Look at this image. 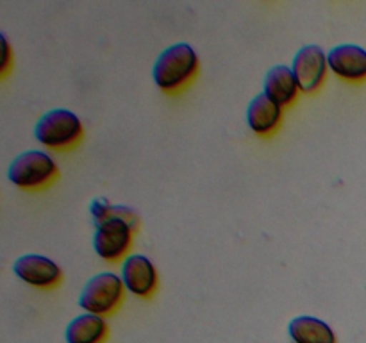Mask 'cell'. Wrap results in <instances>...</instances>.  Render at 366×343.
<instances>
[{
	"label": "cell",
	"mask_w": 366,
	"mask_h": 343,
	"mask_svg": "<svg viewBox=\"0 0 366 343\" xmlns=\"http://www.w3.org/2000/svg\"><path fill=\"white\" fill-rule=\"evenodd\" d=\"M200 59L189 43L179 41L167 46L152 66L154 84L167 95H177L197 79Z\"/></svg>",
	"instance_id": "6da1fadb"
},
{
	"label": "cell",
	"mask_w": 366,
	"mask_h": 343,
	"mask_svg": "<svg viewBox=\"0 0 366 343\" xmlns=\"http://www.w3.org/2000/svg\"><path fill=\"white\" fill-rule=\"evenodd\" d=\"M59 177V164L45 149L20 152L7 166V179L21 192H41Z\"/></svg>",
	"instance_id": "7a4b0ae2"
},
{
	"label": "cell",
	"mask_w": 366,
	"mask_h": 343,
	"mask_svg": "<svg viewBox=\"0 0 366 343\" xmlns=\"http://www.w3.org/2000/svg\"><path fill=\"white\" fill-rule=\"evenodd\" d=\"M84 138V124L66 107H56L38 118L34 125V139L46 150L64 152L79 145Z\"/></svg>",
	"instance_id": "3957f363"
},
{
	"label": "cell",
	"mask_w": 366,
	"mask_h": 343,
	"mask_svg": "<svg viewBox=\"0 0 366 343\" xmlns=\"http://www.w3.org/2000/svg\"><path fill=\"white\" fill-rule=\"evenodd\" d=\"M125 299V288L120 275L114 272H99L88 279L79 295V306L84 313L99 314L106 318L122 306Z\"/></svg>",
	"instance_id": "277c9868"
},
{
	"label": "cell",
	"mask_w": 366,
	"mask_h": 343,
	"mask_svg": "<svg viewBox=\"0 0 366 343\" xmlns=\"http://www.w3.org/2000/svg\"><path fill=\"white\" fill-rule=\"evenodd\" d=\"M134 229L122 218L109 217L95 224L93 232V250L106 263H122L131 254Z\"/></svg>",
	"instance_id": "5b68a950"
},
{
	"label": "cell",
	"mask_w": 366,
	"mask_h": 343,
	"mask_svg": "<svg viewBox=\"0 0 366 343\" xmlns=\"http://www.w3.org/2000/svg\"><path fill=\"white\" fill-rule=\"evenodd\" d=\"M292 70L299 82L300 93H317L327 79V54L317 43L300 46L292 61Z\"/></svg>",
	"instance_id": "8992f818"
},
{
	"label": "cell",
	"mask_w": 366,
	"mask_h": 343,
	"mask_svg": "<svg viewBox=\"0 0 366 343\" xmlns=\"http://www.w3.org/2000/svg\"><path fill=\"white\" fill-rule=\"evenodd\" d=\"M13 274L24 284L36 289H54L63 281L59 264L43 254H24L13 263Z\"/></svg>",
	"instance_id": "52a82bcc"
},
{
	"label": "cell",
	"mask_w": 366,
	"mask_h": 343,
	"mask_svg": "<svg viewBox=\"0 0 366 343\" xmlns=\"http://www.w3.org/2000/svg\"><path fill=\"white\" fill-rule=\"evenodd\" d=\"M120 279L125 292L138 299H150L159 284L156 264L145 254H129L120 263Z\"/></svg>",
	"instance_id": "ba28073f"
},
{
	"label": "cell",
	"mask_w": 366,
	"mask_h": 343,
	"mask_svg": "<svg viewBox=\"0 0 366 343\" xmlns=\"http://www.w3.org/2000/svg\"><path fill=\"white\" fill-rule=\"evenodd\" d=\"M329 71L347 82L366 81V50L354 43H342L327 52Z\"/></svg>",
	"instance_id": "9c48e42d"
},
{
	"label": "cell",
	"mask_w": 366,
	"mask_h": 343,
	"mask_svg": "<svg viewBox=\"0 0 366 343\" xmlns=\"http://www.w3.org/2000/svg\"><path fill=\"white\" fill-rule=\"evenodd\" d=\"M285 109L272 102L263 93L254 96L247 107V125L259 138H270L281 129Z\"/></svg>",
	"instance_id": "30bf717a"
},
{
	"label": "cell",
	"mask_w": 366,
	"mask_h": 343,
	"mask_svg": "<svg viewBox=\"0 0 366 343\" xmlns=\"http://www.w3.org/2000/svg\"><path fill=\"white\" fill-rule=\"evenodd\" d=\"M263 93L264 96L281 106L282 109L293 106L300 95L299 82L295 74L288 64H275L264 74L263 79Z\"/></svg>",
	"instance_id": "8fae6325"
},
{
	"label": "cell",
	"mask_w": 366,
	"mask_h": 343,
	"mask_svg": "<svg viewBox=\"0 0 366 343\" xmlns=\"http://www.w3.org/2000/svg\"><path fill=\"white\" fill-rule=\"evenodd\" d=\"M109 332L106 318L99 314L82 313L71 318L64 331L66 343H104Z\"/></svg>",
	"instance_id": "7c38bea8"
},
{
	"label": "cell",
	"mask_w": 366,
	"mask_h": 343,
	"mask_svg": "<svg viewBox=\"0 0 366 343\" xmlns=\"http://www.w3.org/2000/svg\"><path fill=\"white\" fill-rule=\"evenodd\" d=\"M288 334L293 343H336L331 325L311 314L293 318L288 324Z\"/></svg>",
	"instance_id": "4fadbf2b"
},
{
	"label": "cell",
	"mask_w": 366,
	"mask_h": 343,
	"mask_svg": "<svg viewBox=\"0 0 366 343\" xmlns=\"http://www.w3.org/2000/svg\"><path fill=\"white\" fill-rule=\"evenodd\" d=\"M14 54L13 46H11L7 36L0 31V81L9 77L11 70H13Z\"/></svg>",
	"instance_id": "5bb4252c"
},
{
	"label": "cell",
	"mask_w": 366,
	"mask_h": 343,
	"mask_svg": "<svg viewBox=\"0 0 366 343\" xmlns=\"http://www.w3.org/2000/svg\"><path fill=\"white\" fill-rule=\"evenodd\" d=\"M111 207H113V204L106 197H95L89 202V214H92L93 224H100V222L107 220L111 213Z\"/></svg>",
	"instance_id": "9a60e30c"
}]
</instances>
